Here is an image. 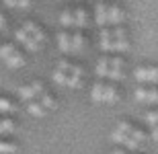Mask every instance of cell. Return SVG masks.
Instances as JSON below:
<instances>
[{
    "mask_svg": "<svg viewBox=\"0 0 158 154\" xmlns=\"http://www.w3.org/2000/svg\"><path fill=\"white\" fill-rule=\"evenodd\" d=\"M60 23L64 25V27H72V25H74V15H72V10L66 8V10L62 12V17H60Z\"/></svg>",
    "mask_w": 158,
    "mask_h": 154,
    "instance_id": "21",
    "label": "cell"
},
{
    "mask_svg": "<svg viewBox=\"0 0 158 154\" xmlns=\"http://www.w3.org/2000/svg\"><path fill=\"white\" fill-rule=\"evenodd\" d=\"M109 78H113V80H121L123 78V70L121 68H109V74H107Z\"/></svg>",
    "mask_w": 158,
    "mask_h": 154,
    "instance_id": "30",
    "label": "cell"
},
{
    "mask_svg": "<svg viewBox=\"0 0 158 154\" xmlns=\"http://www.w3.org/2000/svg\"><path fill=\"white\" fill-rule=\"evenodd\" d=\"M113 154H127V152H125V150H121V148H115V150H113Z\"/></svg>",
    "mask_w": 158,
    "mask_h": 154,
    "instance_id": "35",
    "label": "cell"
},
{
    "mask_svg": "<svg viewBox=\"0 0 158 154\" xmlns=\"http://www.w3.org/2000/svg\"><path fill=\"white\" fill-rule=\"evenodd\" d=\"M21 29L27 31V33H29V35L33 37V39H35L37 43H43V41H45V31L41 29L39 25H35L33 21H27V23H25L23 27H21Z\"/></svg>",
    "mask_w": 158,
    "mask_h": 154,
    "instance_id": "4",
    "label": "cell"
},
{
    "mask_svg": "<svg viewBox=\"0 0 158 154\" xmlns=\"http://www.w3.org/2000/svg\"><path fill=\"white\" fill-rule=\"evenodd\" d=\"M109 74V58L107 56H103V58L99 60V64H97V76H107Z\"/></svg>",
    "mask_w": 158,
    "mask_h": 154,
    "instance_id": "15",
    "label": "cell"
},
{
    "mask_svg": "<svg viewBox=\"0 0 158 154\" xmlns=\"http://www.w3.org/2000/svg\"><path fill=\"white\" fill-rule=\"evenodd\" d=\"M103 90H105V84L97 82L93 86V93H90V99H93L94 103H103Z\"/></svg>",
    "mask_w": 158,
    "mask_h": 154,
    "instance_id": "19",
    "label": "cell"
},
{
    "mask_svg": "<svg viewBox=\"0 0 158 154\" xmlns=\"http://www.w3.org/2000/svg\"><path fill=\"white\" fill-rule=\"evenodd\" d=\"M15 131V123L8 117H0V136L2 134H12Z\"/></svg>",
    "mask_w": 158,
    "mask_h": 154,
    "instance_id": "17",
    "label": "cell"
},
{
    "mask_svg": "<svg viewBox=\"0 0 158 154\" xmlns=\"http://www.w3.org/2000/svg\"><path fill=\"white\" fill-rule=\"evenodd\" d=\"M134 76L140 80V82H158V68L154 66H144V68H138L134 72Z\"/></svg>",
    "mask_w": 158,
    "mask_h": 154,
    "instance_id": "2",
    "label": "cell"
},
{
    "mask_svg": "<svg viewBox=\"0 0 158 154\" xmlns=\"http://www.w3.org/2000/svg\"><path fill=\"white\" fill-rule=\"evenodd\" d=\"M135 99L140 103H158V90L156 89H138Z\"/></svg>",
    "mask_w": 158,
    "mask_h": 154,
    "instance_id": "5",
    "label": "cell"
},
{
    "mask_svg": "<svg viewBox=\"0 0 158 154\" xmlns=\"http://www.w3.org/2000/svg\"><path fill=\"white\" fill-rule=\"evenodd\" d=\"M10 111H15V105H12L8 99L0 97V113H10Z\"/></svg>",
    "mask_w": 158,
    "mask_h": 154,
    "instance_id": "26",
    "label": "cell"
},
{
    "mask_svg": "<svg viewBox=\"0 0 158 154\" xmlns=\"http://www.w3.org/2000/svg\"><path fill=\"white\" fill-rule=\"evenodd\" d=\"M115 101H117L115 86H105V90H103V103H115Z\"/></svg>",
    "mask_w": 158,
    "mask_h": 154,
    "instance_id": "18",
    "label": "cell"
},
{
    "mask_svg": "<svg viewBox=\"0 0 158 154\" xmlns=\"http://www.w3.org/2000/svg\"><path fill=\"white\" fill-rule=\"evenodd\" d=\"M70 41H72V52H80V49H82V43H84V37H82L80 29H78L74 35H70Z\"/></svg>",
    "mask_w": 158,
    "mask_h": 154,
    "instance_id": "16",
    "label": "cell"
},
{
    "mask_svg": "<svg viewBox=\"0 0 158 154\" xmlns=\"http://www.w3.org/2000/svg\"><path fill=\"white\" fill-rule=\"evenodd\" d=\"M43 90H45V89H43V84H41V82L27 84V86H21V89H19V99H21L23 103L33 101V99H37Z\"/></svg>",
    "mask_w": 158,
    "mask_h": 154,
    "instance_id": "1",
    "label": "cell"
},
{
    "mask_svg": "<svg viewBox=\"0 0 158 154\" xmlns=\"http://www.w3.org/2000/svg\"><path fill=\"white\" fill-rule=\"evenodd\" d=\"M27 111H29V115H33V117H45V115H47V109L41 105L37 99L27 101Z\"/></svg>",
    "mask_w": 158,
    "mask_h": 154,
    "instance_id": "8",
    "label": "cell"
},
{
    "mask_svg": "<svg viewBox=\"0 0 158 154\" xmlns=\"http://www.w3.org/2000/svg\"><path fill=\"white\" fill-rule=\"evenodd\" d=\"M152 138H154V140H158V125H154V127H152Z\"/></svg>",
    "mask_w": 158,
    "mask_h": 154,
    "instance_id": "34",
    "label": "cell"
},
{
    "mask_svg": "<svg viewBox=\"0 0 158 154\" xmlns=\"http://www.w3.org/2000/svg\"><path fill=\"white\" fill-rule=\"evenodd\" d=\"M19 146L12 142H0V154H17Z\"/></svg>",
    "mask_w": 158,
    "mask_h": 154,
    "instance_id": "20",
    "label": "cell"
},
{
    "mask_svg": "<svg viewBox=\"0 0 158 154\" xmlns=\"http://www.w3.org/2000/svg\"><path fill=\"white\" fill-rule=\"evenodd\" d=\"M111 37L113 39H119V41L127 39V33H125V29H123V25H115V29L111 31Z\"/></svg>",
    "mask_w": 158,
    "mask_h": 154,
    "instance_id": "22",
    "label": "cell"
},
{
    "mask_svg": "<svg viewBox=\"0 0 158 154\" xmlns=\"http://www.w3.org/2000/svg\"><path fill=\"white\" fill-rule=\"evenodd\" d=\"M127 134H123V131H119V130H115L111 134V140L113 142H117V144H121V146H125V142H127Z\"/></svg>",
    "mask_w": 158,
    "mask_h": 154,
    "instance_id": "24",
    "label": "cell"
},
{
    "mask_svg": "<svg viewBox=\"0 0 158 154\" xmlns=\"http://www.w3.org/2000/svg\"><path fill=\"white\" fill-rule=\"evenodd\" d=\"M70 68H72V64H70V62H66V60H62V62H60V64H58V70L66 72V74L70 72Z\"/></svg>",
    "mask_w": 158,
    "mask_h": 154,
    "instance_id": "31",
    "label": "cell"
},
{
    "mask_svg": "<svg viewBox=\"0 0 158 154\" xmlns=\"http://www.w3.org/2000/svg\"><path fill=\"white\" fill-rule=\"evenodd\" d=\"M4 4L10 8H27L31 4V0H4Z\"/></svg>",
    "mask_w": 158,
    "mask_h": 154,
    "instance_id": "23",
    "label": "cell"
},
{
    "mask_svg": "<svg viewBox=\"0 0 158 154\" xmlns=\"http://www.w3.org/2000/svg\"><path fill=\"white\" fill-rule=\"evenodd\" d=\"M15 45H12V43H2V45H0V60H4V58H8V56H10L12 52H15Z\"/></svg>",
    "mask_w": 158,
    "mask_h": 154,
    "instance_id": "25",
    "label": "cell"
},
{
    "mask_svg": "<svg viewBox=\"0 0 158 154\" xmlns=\"http://www.w3.org/2000/svg\"><path fill=\"white\" fill-rule=\"evenodd\" d=\"M15 37H17V41H19V43H23V45H25L27 49H29V52H39L41 43H37L35 39H33V37H31L25 29H17Z\"/></svg>",
    "mask_w": 158,
    "mask_h": 154,
    "instance_id": "3",
    "label": "cell"
},
{
    "mask_svg": "<svg viewBox=\"0 0 158 154\" xmlns=\"http://www.w3.org/2000/svg\"><path fill=\"white\" fill-rule=\"evenodd\" d=\"M72 15H74V27H76V29H84V27L88 25V21H86V12L82 10V8L74 10Z\"/></svg>",
    "mask_w": 158,
    "mask_h": 154,
    "instance_id": "12",
    "label": "cell"
},
{
    "mask_svg": "<svg viewBox=\"0 0 158 154\" xmlns=\"http://www.w3.org/2000/svg\"><path fill=\"white\" fill-rule=\"evenodd\" d=\"M53 82L64 86V82H66V72H62V70H58V68H56V72H53Z\"/></svg>",
    "mask_w": 158,
    "mask_h": 154,
    "instance_id": "28",
    "label": "cell"
},
{
    "mask_svg": "<svg viewBox=\"0 0 158 154\" xmlns=\"http://www.w3.org/2000/svg\"><path fill=\"white\" fill-rule=\"evenodd\" d=\"M111 29L109 27H101V49L103 52H111Z\"/></svg>",
    "mask_w": 158,
    "mask_h": 154,
    "instance_id": "10",
    "label": "cell"
},
{
    "mask_svg": "<svg viewBox=\"0 0 158 154\" xmlns=\"http://www.w3.org/2000/svg\"><path fill=\"white\" fill-rule=\"evenodd\" d=\"M109 68H123V60H121V58L109 60Z\"/></svg>",
    "mask_w": 158,
    "mask_h": 154,
    "instance_id": "32",
    "label": "cell"
},
{
    "mask_svg": "<svg viewBox=\"0 0 158 154\" xmlns=\"http://www.w3.org/2000/svg\"><path fill=\"white\" fill-rule=\"evenodd\" d=\"M37 99H39V103H41L43 107H45L47 111H49V109H56V107H58V103H56V99H53L52 95H47L45 90H43V93H41V95L37 97Z\"/></svg>",
    "mask_w": 158,
    "mask_h": 154,
    "instance_id": "13",
    "label": "cell"
},
{
    "mask_svg": "<svg viewBox=\"0 0 158 154\" xmlns=\"http://www.w3.org/2000/svg\"><path fill=\"white\" fill-rule=\"evenodd\" d=\"M129 136H131V138H134V140H138V142H144V140H146V134H144V131H142V130H138V127H134V130H131V131H129Z\"/></svg>",
    "mask_w": 158,
    "mask_h": 154,
    "instance_id": "29",
    "label": "cell"
},
{
    "mask_svg": "<svg viewBox=\"0 0 158 154\" xmlns=\"http://www.w3.org/2000/svg\"><path fill=\"white\" fill-rule=\"evenodd\" d=\"M94 21H97V25H99V27H107V25H109L107 6L103 4V2H99V4H97V8H94Z\"/></svg>",
    "mask_w": 158,
    "mask_h": 154,
    "instance_id": "9",
    "label": "cell"
},
{
    "mask_svg": "<svg viewBox=\"0 0 158 154\" xmlns=\"http://www.w3.org/2000/svg\"><path fill=\"white\" fill-rule=\"evenodd\" d=\"M2 62H4L10 70H17V68H23V66H25V56H23V52L15 49V52H12L8 58H4Z\"/></svg>",
    "mask_w": 158,
    "mask_h": 154,
    "instance_id": "6",
    "label": "cell"
},
{
    "mask_svg": "<svg viewBox=\"0 0 158 154\" xmlns=\"http://www.w3.org/2000/svg\"><path fill=\"white\" fill-rule=\"evenodd\" d=\"M4 29H6V21L2 17V12H0V31H4Z\"/></svg>",
    "mask_w": 158,
    "mask_h": 154,
    "instance_id": "33",
    "label": "cell"
},
{
    "mask_svg": "<svg viewBox=\"0 0 158 154\" xmlns=\"http://www.w3.org/2000/svg\"><path fill=\"white\" fill-rule=\"evenodd\" d=\"M58 45H60V49L64 53H68V52H72V41H70V33H66V31H62L58 35Z\"/></svg>",
    "mask_w": 158,
    "mask_h": 154,
    "instance_id": "11",
    "label": "cell"
},
{
    "mask_svg": "<svg viewBox=\"0 0 158 154\" xmlns=\"http://www.w3.org/2000/svg\"><path fill=\"white\" fill-rule=\"evenodd\" d=\"M146 123L150 125V127L158 125V111H150V113H146Z\"/></svg>",
    "mask_w": 158,
    "mask_h": 154,
    "instance_id": "27",
    "label": "cell"
},
{
    "mask_svg": "<svg viewBox=\"0 0 158 154\" xmlns=\"http://www.w3.org/2000/svg\"><path fill=\"white\" fill-rule=\"evenodd\" d=\"M80 82H82V76H78V74H74V72H68V74H66L64 86H70V89H80Z\"/></svg>",
    "mask_w": 158,
    "mask_h": 154,
    "instance_id": "14",
    "label": "cell"
},
{
    "mask_svg": "<svg viewBox=\"0 0 158 154\" xmlns=\"http://www.w3.org/2000/svg\"><path fill=\"white\" fill-rule=\"evenodd\" d=\"M107 17H109V23L111 25H123L125 12H123L117 4H111V6H107Z\"/></svg>",
    "mask_w": 158,
    "mask_h": 154,
    "instance_id": "7",
    "label": "cell"
}]
</instances>
